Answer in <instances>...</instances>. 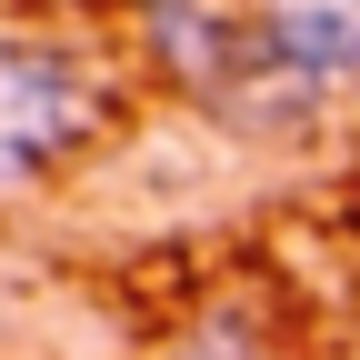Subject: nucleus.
Returning a JSON list of instances; mask_svg holds the SVG:
<instances>
[{"label": "nucleus", "instance_id": "1", "mask_svg": "<svg viewBox=\"0 0 360 360\" xmlns=\"http://www.w3.org/2000/svg\"><path fill=\"white\" fill-rule=\"evenodd\" d=\"M120 120V70L70 30H0V200L60 180Z\"/></svg>", "mask_w": 360, "mask_h": 360}, {"label": "nucleus", "instance_id": "2", "mask_svg": "<svg viewBox=\"0 0 360 360\" xmlns=\"http://www.w3.org/2000/svg\"><path fill=\"white\" fill-rule=\"evenodd\" d=\"M250 70H270L300 101L360 90V0H260L250 11Z\"/></svg>", "mask_w": 360, "mask_h": 360}, {"label": "nucleus", "instance_id": "3", "mask_svg": "<svg viewBox=\"0 0 360 360\" xmlns=\"http://www.w3.org/2000/svg\"><path fill=\"white\" fill-rule=\"evenodd\" d=\"M170 360H270V350H260V330H240V321H200Z\"/></svg>", "mask_w": 360, "mask_h": 360}]
</instances>
